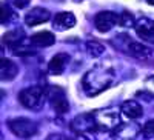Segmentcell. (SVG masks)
I'll use <instances>...</instances> for the list:
<instances>
[{"label": "cell", "mask_w": 154, "mask_h": 140, "mask_svg": "<svg viewBox=\"0 0 154 140\" xmlns=\"http://www.w3.org/2000/svg\"><path fill=\"white\" fill-rule=\"evenodd\" d=\"M46 140H66V138L62 137V135H59V134H53V135H49Z\"/></svg>", "instance_id": "obj_23"}, {"label": "cell", "mask_w": 154, "mask_h": 140, "mask_svg": "<svg viewBox=\"0 0 154 140\" xmlns=\"http://www.w3.org/2000/svg\"><path fill=\"white\" fill-rule=\"evenodd\" d=\"M142 132H143L145 137H154V119H152V120H148V122L145 123Z\"/></svg>", "instance_id": "obj_20"}, {"label": "cell", "mask_w": 154, "mask_h": 140, "mask_svg": "<svg viewBox=\"0 0 154 140\" xmlns=\"http://www.w3.org/2000/svg\"><path fill=\"white\" fill-rule=\"evenodd\" d=\"M75 25V16L71 12H59L53 20V26L59 31H65L69 29Z\"/></svg>", "instance_id": "obj_12"}, {"label": "cell", "mask_w": 154, "mask_h": 140, "mask_svg": "<svg viewBox=\"0 0 154 140\" xmlns=\"http://www.w3.org/2000/svg\"><path fill=\"white\" fill-rule=\"evenodd\" d=\"M46 99L49 100L51 106L56 109V112L59 114H65L69 108L68 105V100L65 96V91L59 86H49L46 88Z\"/></svg>", "instance_id": "obj_5"}, {"label": "cell", "mask_w": 154, "mask_h": 140, "mask_svg": "<svg viewBox=\"0 0 154 140\" xmlns=\"http://www.w3.org/2000/svg\"><path fill=\"white\" fill-rule=\"evenodd\" d=\"M96 117L94 112H86V114H80L77 116L72 122H71V129L75 134H85L89 135L94 129H96Z\"/></svg>", "instance_id": "obj_4"}, {"label": "cell", "mask_w": 154, "mask_h": 140, "mask_svg": "<svg viewBox=\"0 0 154 140\" xmlns=\"http://www.w3.org/2000/svg\"><path fill=\"white\" fill-rule=\"evenodd\" d=\"M54 42H56V37L49 31H40L31 37V45L35 48H46L54 45Z\"/></svg>", "instance_id": "obj_14"}, {"label": "cell", "mask_w": 154, "mask_h": 140, "mask_svg": "<svg viewBox=\"0 0 154 140\" xmlns=\"http://www.w3.org/2000/svg\"><path fill=\"white\" fill-rule=\"evenodd\" d=\"M134 29H136V32L140 39L148 40V42H154V22L151 19L140 17L139 20H136Z\"/></svg>", "instance_id": "obj_8"}, {"label": "cell", "mask_w": 154, "mask_h": 140, "mask_svg": "<svg viewBox=\"0 0 154 140\" xmlns=\"http://www.w3.org/2000/svg\"><path fill=\"white\" fill-rule=\"evenodd\" d=\"M74 140H93L89 135H85V134H75V138Z\"/></svg>", "instance_id": "obj_22"}, {"label": "cell", "mask_w": 154, "mask_h": 140, "mask_svg": "<svg viewBox=\"0 0 154 140\" xmlns=\"http://www.w3.org/2000/svg\"><path fill=\"white\" fill-rule=\"evenodd\" d=\"M119 23V16L111 11H102L97 12L94 17V26L100 32H108L111 28H114Z\"/></svg>", "instance_id": "obj_6"}, {"label": "cell", "mask_w": 154, "mask_h": 140, "mask_svg": "<svg viewBox=\"0 0 154 140\" xmlns=\"http://www.w3.org/2000/svg\"><path fill=\"white\" fill-rule=\"evenodd\" d=\"M49 19H51V12L45 8H40V6H35L25 14V23L28 26H35V25L45 23Z\"/></svg>", "instance_id": "obj_7"}, {"label": "cell", "mask_w": 154, "mask_h": 140, "mask_svg": "<svg viewBox=\"0 0 154 140\" xmlns=\"http://www.w3.org/2000/svg\"><path fill=\"white\" fill-rule=\"evenodd\" d=\"M119 23L122 25V26H134L136 25V20L133 19V16L130 14V12H123V14L119 17Z\"/></svg>", "instance_id": "obj_19"}, {"label": "cell", "mask_w": 154, "mask_h": 140, "mask_svg": "<svg viewBox=\"0 0 154 140\" xmlns=\"http://www.w3.org/2000/svg\"><path fill=\"white\" fill-rule=\"evenodd\" d=\"M8 2L11 3V6H14L17 9H25V8L29 5L31 0H8Z\"/></svg>", "instance_id": "obj_21"}, {"label": "cell", "mask_w": 154, "mask_h": 140, "mask_svg": "<svg viewBox=\"0 0 154 140\" xmlns=\"http://www.w3.org/2000/svg\"><path fill=\"white\" fill-rule=\"evenodd\" d=\"M139 132V125L134 122L120 123V126L114 131V140H131Z\"/></svg>", "instance_id": "obj_9"}, {"label": "cell", "mask_w": 154, "mask_h": 140, "mask_svg": "<svg viewBox=\"0 0 154 140\" xmlns=\"http://www.w3.org/2000/svg\"><path fill=\"white\" fill-rule=\"evenodd\" d=\"M45 100H46V90H43L42 86H29L19 93V102L22 103V106L31 111L42 109L45 105Z\"/></svg>", "instance_id": "obj_2"}, {"label": "cell", "mask_w": 154, "mask_h": 140, "mask_svg": "<svg viewBox=\"0 0 154 140\" xmlns=\"http://www.w3.org/2000/svg\"><path fill=\"white\" fill-rule=\"evenodd\" d=\"M8 128L19 138H29L38 132V125L26 117H17L8 120Z\"/></svg>", "instance_id": "obj_3"}, {"label": "cell", "mask_w": 154, "mask_h": 140, "mask_svg": "<svg viewBox=\"0 0 154 140\" xmlns=\"http://www.w3.org/2000/svg\"><path fill=\"white\" fill-rule=\"evenodd\" d=\"M128 53L137 59H148L151 56V49L142 43H136V42H128Z\"/></svg>", "instance_id": "obj_16"}, {"label": "cell", "mask_w": 154, "mask_h": 140, "mask_svg": "<svg viewBox=\"0 0 154 140\" xmlns=\"http://www.w3.org/2000/svg\"><path fill=\"white\" fill-rule=\"evenodd\" d=\"M114 79L116 75L111 68H102V66L93 68L83 75L82 88L89 97H94L100 93H103L105 90H108L114 83Z\"/></svg>", "instance_id": "obj_1"}, {"label": "cell", "mask_w": 154, "mask_h": 140, "mask_svg": "<svg viewBox=\"0 0 154 140\" xmlns=\"http://www.w3.org/2000/svg\"><path fill=\"white\" fill-rule=\"evenodd\" d=\"M120 111H122L123 116H126L128 119H131V120L140 119V117H142V114H143L142 106H140V103H137L136 100L125 102V103L122 105V108H120Z\"/></svg>", "instance_id": "obj_13"}, {"label": "cell", "mask_w": 154, "mask_h": 140, "mask_svg": "<svg viewBox=\"0 0 154 140\" xmlns=\"http://www.w3.org/2000/svg\"><path fill=\"white\" fill-rule=\"evenodd\" d=\"M2 42L5 46H9L11 49H16L23 46L25 42V32L22 29H14V31H8L3 37H2Z\"/></svg>", "instance_id": "obj_11"}, {"label": "cell", "mask_w": 154, "mask_h": 140, "mask_svg": "<svg viewBox=\"0 0 154 140\" xmlns=\"http://www.w3.org/2000/svg\"><path fill=\"white\" fill-rule=\"evenodd\" d=\"M19 69L17 65L9 59H2V65H0V79L2 80H12L17 75Z\"/></svg>", "instance_id": "obj_15"}, {"label": "cell", "mask_w": 154, "mask_h": 140, "mask_svg": "<svg viewBox=\"0 0 154 140\" xmlns=\"http://www.w3.org/2000/svg\"><path fill=\"white\" fill-rule=\"evenodd\" d=\"M86 51L91 56H94V57H99L100 54H103V51H105V46L102 45V43H99V42H89L88 45H86Z\"/></svg>", "instance_id": "obj_18"}, {"label": "cell", "mask_w": 154, "mask_h": 140, "mask_svg": "<svg viewBox=\"0 0 154 140\" xmlns=\"http://www.w3.org/2000/svg\"><path fill=\"white\" fill-rule=\"evenodd\" d=\"M68 63H69V56L65 54V53H59V54H56L53 59H51L49 65H48V71H49V74H53V75H59V74H62L63 71L66 69Z\"/></svg>", "instance_id": "obj_10"}, {"label": "cell", "mask_w": 154, "mask_h": 140, "mask_svg": "<svg viewBox=\"0 0 154 140\" xmlns=\"http://www.w3.org/2000/svg\"><path fill=\"white\" fill-rule=\"evenodd\" d=\"M0 12H2V17H0V20H2V25H6V23H9V22H12V20L17 19V14H16V12L12 11L6 3L2 5V9H0Z\"/></svg>", "instance_id": "obj_17"}]
</instances>
